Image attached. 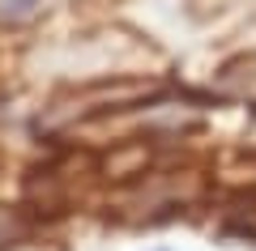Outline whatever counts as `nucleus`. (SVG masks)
Here are the masks:
<instances>
[{
	"mask_svg": "<svg viewBox=\"0 0 256 251\" xmlns=\"http://www.w3.org/2000/svg\"><path fill=\"white\" fill-rule=\"evenodd\" d=\"M30 9V0H13V4H9V9H4V13H9V17H22V13H26Z\"/></svg>",
	"mask_w": 256,
	"mask_h": 251,
	"instance_id": "1",
	"label": "nucleus"
}]
</instances>
